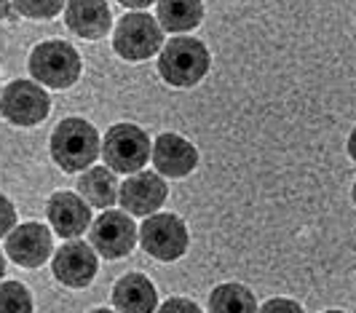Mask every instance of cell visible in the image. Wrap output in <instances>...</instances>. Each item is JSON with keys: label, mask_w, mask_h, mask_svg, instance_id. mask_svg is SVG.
I'll use <instances>...</instances> for the list:
<instances>
[{"label": "cell", "mask_w": 356, "mask_h": 313, "mask_svg": "<svg viewBox=\"0 0 356 313\" xmlns=\"http://www.w3.org/2000/svg\"><path fill=\"white\" fill-rule=\"evenodd\" d=\"M54 163L67 174L86 172L91 163L102 156V142L99 131L83 118H65L54 129L49 139Z\"/></svg>", "instance_id": "1"}, {"label": "cell", "mask_w": 356, "mask_h": 313, "mask_svg": "<svg viewBox=\"0 0 356 313\" xmlns=\"http://www.w3.org/2000/svg\"><path fill=\"white\" fill-rule=\"evenodd\" d=\"M212 56L207 46L191 35H175L159 54V75L175 88H191L209 72Z\"/></svg>", "instance_id": "2"}, {"label": "cell", "mask_w": 356, "mask_h": 313, "mask_svg": "<svg viewBox=\"0 0 356 313\" xmlns=\"http://www.w3.org/2000/svg\"><path fill=\"white\" fill-rule=\"evenodd\" d=\"M102 158L115 174H137L153 161V142L134 123H115L102 139Z\"/></svg>", "instance_id": "3"}, {"label": "cell", "mask_w": 356, "mask_h": 313, "mask_svg": "<svg viewBox=\"0 0 356 313\" xmlns=\"http://www.w3.org/2000/svg\"><path fill=\"white\" fill-rule=\"evenodd\" d=\"M30 75L49 88H70L81 78V56L65 40L38 43L27 59Z\"/></svg>", "instance_id": "4"}, {"label": "cell", "mask_w": 356, "mask_h": 313, "mask_svg": "<svg viewBox=\"0 0 356 313\" xmlns=\"http://www.w3.org/2000/svg\"><path fill=\"white\" fill-rule=\"evenodd\" d=\"M163 27L161 22L145 14V11H131L118 19L115 33H113V51L126 62H145L156 51L163 49Z\"/></svg>", "instance_id": "5"}, {"label": "cell", "mask_w": 356, "mask_h": 313, "mask_svg": "<svg viewBox=\"0 0 356 313\" xmlns=\"http://www.w3.org/2000/svg\"><path fill=\"white\" fill-rule=\"evenodd\" d=\"M188 241H191L188 227H185V223L179 220L177 214L159 211V214H150L140 225V246L153 260H179L188 252Z\"/></svg>", "instance_id": "6"}, {"label": "cell", "mask_w": 356, "mask_h": 313, "mask_svg": "<svg viewBox=\"0 0 356 313\" xmlns=\"http://www.w3.org/2000/svg\"><path fill=\"white\" fill-rule=\"evenodd\" d=\"M134 243H137V227L129 211L107 209L91 223V246L105 260H121L131 255Z\"/></svg>", "instance_id": "7"}, {"label": "cell", "mask_w": 356, "mask_h": 313, "mask_svg": "<svg viewBox=\"0 0 356 313\" xmlns=\"http://www.w3.org/2000/svg\"><path fill=\"white\" fill-rule=\"evenodd\" d=\"M3 115L6 121L14 126H38L46 121L49 110H51V99L35 81H11L3 88Z\"/></svg>", "instance_id": "8"}, {"label": "cell", "mask_w": 356, "mask_h": 313, "mask_svg": "<svg viewBox=\"0 0 356 313\" xmlns=\"http://www.w3.org/2000/svg\"><path fill=\"white\" fill-rule=\"evenodd\" d=\"M54 278L70 289H83L89 287L97 271H99V260H97V249L83 241H67L56 249L51 260Z\"/></svg>", "instance_id": "9"}, {"label": "cell", "mask_w": 356, "mask_h": 313, "mask_svg": "<svg viewBox=\"0 0 356 313\" xmlns=\"http://www.w3.org/2000/svg\"><path fill=\"white\" fill-rule=\"evenodd\" d=\"M54 249L51 230L43 223H22L6 236V255L19 268H40L46 265Z\"/></svg>", "instance_id": "10"}, {"label": "cell", "mask_w": 356, "mask_h": 313, "mask_svg": "<svg viewBox=\"0 0 356 313\" xmlns=\"http://www.w3.org/2000/svg\"><path fill=\"white\" fill-rule=\"evenodd\" d=\"M169 188L156 172H137L129 174V179H124L121 193H118V204L124 207V211L134 214V217H150L159 214V209L166 204Z\"/></svg>", "instance_id": "11"}, {"label": "cell", "mask_w": 356, "mask_h": 313, "mask_svg": "<svg viewBox=\"0 0 356 313\" xmlns=\"http://www.w3.org/2000/svg\"><path fill=\"white\" fill-rule=\"evenodd\" d=\"M46 214L51 223L54 233L65 241H75L91 227V207L83 201V195H75L70 191H56L46 204Z\"/></svg>", "instance_id": "12"}, {"label": "cell", "mask_w": 356, "mask_h": 313, "mask_svg": "<svg viewBox=\"0 0 356 313\" xmlns=\"http://www.w3.org/2000/svg\"><path fill=\"white\" fill-rule=\"evenodd\" d=\"M153 166L156 172L172 179H182L198 166V150L175 131H163L153 142Z\"/></svg>", "instance_id": "13"}, {"label": "cell", "mask_w": 356, "mask_h": 313, "mask_svg": "<svg viewBox=\"0 0 356 313\" xmlns=\"http://www.w3.org/2000/svg\"><path fill=\"white\" fill-rule=\"evenodd\" d=\"M65 24L83 40H99L110 33L113 14L107 0H70L65 8Z\"/></svg>", "instance_id": "14"}, {"label": "cell", "mask_w": 356, "mask_h": 313, "mask_svg": "<svg viewBox=\"0 0 356 313\" xmlns=\"http://www.w3.org/2000/svg\"><path fill=\"white\" fill-rule=\"evenodd\" d=\"M113 308L118 313H156L159 292L145 273H126L113 287Z\"/></svg>", "instance_id": "15"}, {"label": "cell", "mask_w": 356, "mask_h": 313, "mask_svg": "<svg viewBox=\"0 0 356 313\" xmlns=\"http://www.w3.org/2000/svg\"><path fill=\"white\" fill-rule=\"evenodd\" d=\"M118 193L121 188L110 166H91L78 179V195H83V201L94 209H110L118 204Z\"/></svg>", "instance_id": "16"}, {"label": "cell", "mask_w": 356, "mask_h": 313, "mask_svg": "<svg viewBox=\"0 0 356 313\" xmlns=\"http://www.w3.org/2000/svg\"><path fill=\"white\" fill-rule=\"evenodd\" d=\"M204 0H159V22L166 33L182 35L201 24Z\"/></svg>", "instance_id": "17"}, {"label": "cell", "mask_w": 356, "mask_h": 313, "mask_svg": "<svg viewBox=\"0 0 356 313\" xmlns=\"http://www.w3.org/2000/svg\"><path fill=\"white\" fill-rule=\"evenodd\" d=\"M209 313H260V305L244 284H220L209 295Z\"/></svg>", "instance_id": "18"}, {"label": "cell", "mask_w": 356, "mask_h": 313, "mask_svg": "<svg viewBox=\"0 0 356 313\" xmlns=\"http://www.w3.org/2000/svg\"><path fill=\"white\" fill-rule=\"evenodd\" d=\"M0 297H3L0 313H33V308H35L30 289L24 284H19V281H3Z\"/></svg>", "instance_id": "19"}, {"label": "cell", "mask_w": 356, "mask_h": 313, "mask_svg": "<svg viewBox=\"0 0 356 313\" xmlns=\"http://www.w3.org/2000/svg\"><path fill=\"white\" fill-rule=\"evenodd\" d=\"M14 6L27 19H54L67 8V0H14Z\"/></svg>", "instance_id": "20"}, {"label": "cell", "mask_w": 356, "mask_h": 313, "mask_svg": "<svg viewBox=\"0 0 356 313\" xmlns=\"http://www.w3.org/2000/svg\"><path fill=\"white\" fill-rule=\"evenodd\" d=\"M260 313H305V311L300 303H295L289 297H273V300L263 303Z\"/></svg>", "instance_id": "21"}, {"label": "cell", "mask_w": 356, "mask_h": 313, "mask_svg": "<svg viewBox=\"0 0 356 313\" xmlns=\"http://www.w3.org/2000/svg\"><path fill=\"white\" fill-rule=\"evenodd\" d=\"M156 313H204L193 300L188 297H169Z\"/></svg>", "instance_id": "22"}, {"label": "cell", "mask_w": 356, "mask_h": 313, "mask_svg": "<svg viewBox=\"0 0 356 313\" xmlns=\"http://www.w3.org/2000/svg\"><path fill=\"white\" fill-rule=\"evenodd\" d=\"M17 227V211H14V204H11V198H0V233H3V239L11 233Z\"/></svg>", "instance_id": "23"}, {"label": "cell", "mask_w": 356, "mask_h": 313, "mask_svg": "<svg viewBox=\"0 0 356 313\" xmlns=\"http://www.w3.org/2000/svg\"><path fill=\"white\" fill-rule=\"evenodd\" d=\"M121 6H126V8H147L150 3H156V0H118Z\"/></svg>", "instance_id": "24"}, {"label": "cell", "mask_w": 356, "mask_h": 313, "mask_svg": "<svg viewBox=\"0 0 356 313\" xmlns=\"http://www.w3.org/2000/svg\"><path fill=\"white\" fill-rule=\"evenodd\" d=\"M348 156L356 161V129L351 131V137H348Z\"/></svg>", "instance_id": "25"}, {"label": "cell", "mask_w": 356, "mask_h": 313, "mask_svg": "<svg viewBox=\"0 0 356 313\" xmlns=\"http://www.w3.org/2000/svg\"><path fill=\"white\" fill-rule=\"evenodd\" d=\"M91 313H118V311H110V308H97V311H91Z\"/></svg>", "instance_id": "26"}, {"label": "cell", "mask_w": 356, "mask_h": 313, "mask_svg": "<svg viewBox=\"0 0 356 313\" xmlns=\"http://www.w3.org/2000/svg\"><path fill=\"white\" fill-rule=\"evenodd\" d=\"M351 198H354V204H356V182H354V191H351Z\"/></svg>", "instance_id": "27"}, {"label": "cell", "mask_w": 356, "mask_h": 313, "mask_svg": "<svg viewBox=\"0 0 356 313\" xmlns=\"http://www.w3.org/2000/svg\"><path fill=\"white\" fill-rule=\"evenodd\" d=\"M321 313H346V311H338V308H332V311H321Z\"/></svg>", "instance_id": "28"}]
</instances>
